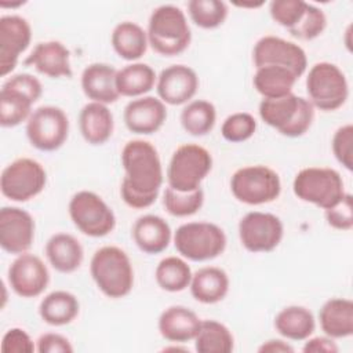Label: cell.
Wrapping results in <instances>:
<instances>
[{"instance_id":"30bf717a","label":"cell","mask_w":353,"mask_h":353,"mask_svg":"<svg viewBox=\"0 0 353 353\" xmlns=\"http://www.w3.org/2000/svg\"><path fill=\"white\" fill-rule=\"evenodd\" d=\"M68 210L73 225L88 237H105L116 226L113 210L94 192L80 190L74 193Z\"/></svg>"},{"instance_id":"b9f144b4","label":"cell","mask_w":353,"mask_h":353,"mask_svg":"<svg viewBox=\"0 0 353 353\" xmlns=\"http://www.w3.org/2000/svg\"><path fill=\"white\" fill-rule=\"evenodd\" d=\"M332 153L336 159V161L345 167L347 171L353 170V154H352V146H353V125L345 124L341 125L332 137Z\"/></svg>"},{"instance_id":"9c48e42d","label":"cell","mask_w":353,"mask_h":353,"mask_svg":"<svg viewBox=\"0 0 353 353\" xmlns=\"http://www.w3.org/2000/svg\"><path fill=\"white\" fill-rule=\"evenodd\" d=\"M230 190L240 203L261 205L272 203L280 196L281 181L279 174L268 165H247L232 175Z\"/></svg>"},{"instance_id":"277c9868","label":"cell","mask_w":353,"mask_h":353,"mask_svg":"<svg viewBox=\"0 0 353 353\" xmlns=\"http://www.w3.org/2000/svg\"><path fill=\"white\" fill-rule=\"evenodd\" d=\"M258 112L262 121L288 138H298L306 134L314 120L313 105L309 99L294 92L281 98H263Z\"/></svg>"},{"instance_id":"484cf974","label":"cell","mask_w":353,"mask_h":353,"mask_svg":"<svg viewBox=\"0 0 353 353\" xmlns=\"http://www.w3.org/2000/svg\"><path fill=\"white\" fill-rule=\"evenodd\" d=\"M46 256L57 272L69 274L81 266L84 250L74 236L55 233L46 243Z\"/></svg>"},{"instance_id":"4fadbf2b","label":"cell","mask_w":353,"mask_h":353,"mask_svg":"<svg viewBox=\"0 0 353 353\" xmlns=\"http://www.w3.org/2000/svg\"><path fill=\"white\" fill-rule=\"evenodd\" d=\"M284 236L281 219L270 212L251 211L239 222V239L250 252H270L279 247Z\"/></svg>"},{"instance_id":"3957f363","label":"cell","mask_w":353,"mask_h":353,"mask_svg":"<svg viewBox=\"0 0 353 353\" xmlns=\"http://www.w3.org/2000/svg\"><path fill=\"white\" fill-rule=\"evenodd\" d=\"M146 34L149 46L163 57L182 54L192 41V32L185 12L172 4H163L153 10Z\"/></svg>"},{"instance_id":"f35d334b","label":"cell","mask_w":353,"mask_h":353,"mask_svg":"<svg viewBox=\"0 0 353 353\" xmlns=\"http://www.w3.org/2000/svg\"><path fill=\"white\" fill-rule=\"evenodd\" d=\"M256 131V120L247 112H237L229 114L221 127L222 137L232 143L248 141Z\"/></svg>"},{"instance_id":"8992f818","label":"cell","mask_w":353,"mask_h":353,"mask_svg":"<svg viewBox=\"0 0 353 353\" xmlns=\"http://www.w3.org/2000/svg\"><path fill=\"white\" fill-rule=\"evenodd\" d=\"M176 251L193 262H205L218 258L226 248V234L212 222H188L174 234Z\"/></svg>"},{"instance_id":"5bb4252c","label":"cell","mask_w":353,"mask_h":353,"mask_svg":"<svg viewBox=\"0 0 353 353\" xmlns=\"http://www.w3.org/2000/svg\"><path fill=\"white\" fill-rule=\"evenodd\" d=\"M252 62L255 69L262 66H280L291 70L298 79L307 69V57L305 50L294 41L277 37H261L252 50Z\"/></svg>"},{"instance_id":"5b68a950","label":"cell","mask_w":353,"mask_h":353,"mask_svg":"<svg viewBox=\"0 0 353 353\" xmlns=\"http://www.w3.org/2000/svg\"><path fill=\"white\" fill-rule=\"evenodd\" d=\"M292 190L299 200L324 211L338 204L346 193L341 174L330 167L302 168L294 178Z\"/></svg>"},{"instance_id":"e0dca14e","label":"cell","mask_w":353,"mask_h":353,"mask_svg":"<svg viewBox=\"0 0 353 353\" xmlns=\"http://www.w3.org/2000/svg\"><path fill=\"white\" fill-rule=\"evenodd\" d=\"M34 219L19 208L6 205L0 210V245L12 255L28 252L34 240Z\"/></svg>"},{"instance_id":"e575fe53","label":"cell","mask_w":353,"mask_h":353,"mask_svg":"<svg viewBox=\"0 0 353 353\" xmlns=\"http://www.w3.org/2000/svg\"><path fill=\"white\" fill-rule=\"evenodd\" d=\"M215 121L216 109L205 99L190 101L181 112V125L192 137H204L210 134Z\"/></svg>"},{"instance_id":"74e56055","label":"cell","mask_w":353,"mask_h":353,"mask_svg":"<svg viewBox=\"0 0 353 353\" xmlns=\"http://www.w3.org/2000/svg\"><path fill=\"white\" fill-rule=\"evenodd\" d=\"M163 204L165 211L172 216H190L203 207L204 192L201 188L193 192H178L168 186L163 193Z\"/></svg>"},{"instance_id":"f546056e","label":"cell","mask_w":353,"mask_h":353,"mask_svg":"<svg viewBox=\"0 0 353 353\" xmlns=\"http://www.w3.org/2000/svg\"><path fill=\"white\" fill-rule=\"evenodd\" d=\"M114 52L125 61H138L148 50V34L142 26L135 22L124 21L114 26L110 37Z\"/></svg>"},{"instance_id":"7dc6e473","label":"cell","mask_w":353,"mask_h":353,"mask_svg":"<svg viewBox=\"0 0 353 353\" xmlns=\"http://www.w3.org/2000/svg\"><path fill=\"white\" fill-rule=\"evenodd\" d=\"M302 350L305 353H336L339 347L330 336H313L307 338Z\"/></svg>"},{"instance_id":"52a82bcc","label":"cell","mask_w":353,"mask_h":353,"mask_svg":"<svg viewBox=\"0 0 353 353\" xmlns=\"http://www.w3.org/2000/svg\"><path fill=\"white\" fill-rule=\"evenodd\" d=\"M212 168L211 153L197 143L178 146L167 167L168 186L178 192H193L201 188V182Z\"/></svg>"},{"instance_id":"ffe728a7","label":"cell","mask_w":353,"mask_h":353,"mask_svg":"<svg viewBox=\"0 0 353 353\" xmlns=\"http://www.w3.org/2000/svg\"><path fill=\"white\" fill-rule=\"evenodd\" d=\"M23 63L51 79H69L73 76L70 51L58 40L37 43L33 51L25 58Z\"/></svg>"},{"instance_id":"c3c4849f","label":"cell","mask_w":353,"mask_h":353,"mask_svg":"<svg viewBox=\"0 0 353 353\" xmlns=\"http://www.w3.org/2000/svg\"><path fill=\"white\" fill-rule=\"evenodd\" d=\"M258 352H261V353H291V352H294V347L283 339H269L258 347Z\"/></svg>"},{"instance_id":"bcb514c9","label":"cell","mask_w":353,"mask_h":353,"mask_svg":"<svg viewBox=\"0 0 353 353\" xmlns=\"http://www.w3.org/2000/svg\"><path fill=\"white\" fill-rule=\"evenodd\" d=\"M36 350L40 353H72L73 346L66 336L57 332H46L39 336Z\"/></svg>"},{"instance_id":"60d3db41","label":"cell","mask_w":353,"mask_h":353,"mask_svg":"<svg viewBox=\"0 0 353 353\" xmlns=\"http://www.w3.org/2000/svg\"><path fill=\"white\" fill-rule=\"evenodd\" d=\"M307 3L302 0H273L269 6L272 19L285 28L292 29L303 17Z\"/></svg>"},{"instance_id":"8fae6325","label":"cell","mask_w":353,"mask_h":353,"mask_svg":"<svg viewBox=\"0 0 353 353\" xmlns=\"http://www.w3.org/2000/svg\"><path fill=\"white\" fill-rule=\"evenodd\" d=\"M47 183L44 167L29 157H19L4 167L0 176V190L11 201L25 203L39 196Z\"/></svg>"},{"instance_id":"ab89813d","label":"cell","mask_w":353,"mask_h":353,"mask_svg":"<svg viewBox=\"0 0 353 353\" xmlns=\"http://www.w3.org/2000/svg\"><path fill=\"white\" fill-rule=\"evenodd\" d=\"M327 28V17L324 11L313 4L306 6L305 14L301 21L290 29V34L298 40L309 41L317 39Z\"/></svg>"},{"instance_id":"603a6c76","label":"cell","mask_w":353,"mask_h":353,"mask_svg":"<svg viewBox=\"0 0 353 353\" xmlns=\"http://www.w3.org/2000/svg\"><path fill=\"white\" fill-rule=\"evenodd\" d=\"M131 234L137 247L148 255H156L167 250L172 237L167 221L153 214L139 216L132 226Z\"/></svg>"},{"instance_id":"4316f807","label":"cell","mask_w":353,"mask_h":353,"mask_svg":"<svg viewBox=\"0 0 353 353\" xmlns=\"http://www.w3.org/2000/svg\"><path fill=\"white\" fill-rule=\"evenodd\" d=\"M321 331L332 338L342 339L353 334V302L347 298H331L319 310Z\"/></svg>"},{"instance_id":"83f0119b","label":"cell","mask_w":353,"mask_h":353,"mask_svg":"<svg viewBox=\"0 0 353 353\" xmlns=\"http://www.w3.org/2000/svg\"><path fill=\"white\" fill-rule=\"evenodd\" d=\"M79 312L80 302L77 296L63 290L47 294L39 305V314L41 320L52 327L70 324L79 316Z\"/></svg>"},{"instance_id":"2e32d148","label":"cell","mask_w":353,"mask_h":353,"mask_svg":"<svg viewBox=\"0 0 353 353\" xmlns=\"http://www.w3.org/2000/svg\"><path fill=\"white\" fill-rule=\"evenodd\" d=\"M32 41L30 23L19 15L0 18V76L6 77L18 65L19 57Z\"/></svg>"},{"instance_id":"f6af8a7d","label":"cell","mask_w":353,"mask_h":353,"mask_svg":"<svg viewBox=\"0 0 353 353\" xmlns=\"http://www.w3.org/2000/svg\"><path fill=\"white\" fill-rule=\"evenodd\" d=\"M3 85L25 94L33 102H37L43 94V85H41L40 80L29 73L14 74L10 79H7Z\"/></svg>"},{"instance_id":"4dcf8cb0","label":"cell","mask_w":353,"mask_h":353,"mask_svg":"<svg viewBox=\"0 0 353 353\" xmlns=\"http://www.w3.org/2000/svg\"><path fill=\"white\" fill-rule=\"evenodd\" d=\"M156 81V72L152 66L143 62L128 63L116 73V88L121 97H143L154 87Z\"/></svg>"},{"instance_id":"8d00e7d4","label":"cell","mask_w":353,"mask_h":353,"mask_svg":"<svg viewBox=\"0 0 353 353\" xmlns=\"http://www.w3.org/2000/svg\"><path fill=\"white\" fill-rule=\"evenodd\" d=\"M188 12L192 22L201 29H215L223 25L228 18L229 8L221 0H190Z\"/></svg>"},{"instance_id":"d6986e66","label":"cell","mask_w":353,"mask_h":353,"mask_svg":"<svg viewBox=\"0 0 353 353\" xmlns=\"http://www.w3.org/2000/svg\"><path fill=\"white\" fill-rule=\"evenodd\" d=\"M123 120L130 132L138 135H152L157 132L167 120L165 103L150 95H143L130 101L123 113Z\"/></svg>"},{"instance_id":"ac0fdd59","label":"cell","mask_w":353,"mask_h":353,"mask_svg":"<svg viewBox=\"0 0 353 353\" xmlns=\"http://www.w3.org/2000/svg\"><path fill=\"white\" fill-rule=\"evenodd\" d=\"M197 73L186 65H171L160 72L156 81L159 99L171 106L188 103L199 90Z\"/></svg>"},{"instance_id":"7402d4cb","label":"cell","mask_w":353,"mask_h":353,"mask_svg":"<svg viewBox=\"0 0 353 353\" xmlns=\"http://www.w3.org/2000/svg\"><path fill=\"white\" fill-rule=\"evenodd\" d=\"M117 70L103 62L90 63L81 73V90L91 102H99L103 105L114 103L119 99L116 88Z\"/></svg>"},{"instance_id":"1f68e13d","label":"cell","mask_w":353,"mask_h":353,"mask_svg":"<svg viewBox=\"0 0 353 353\" xmlns=\"http://www.w3.org/2000/svg\"><path fill=\"white\" fill-rule=\"evenodd\" d=\"M296 80L298 77L285 68L262 66L255 70L252 84L265 99H273L291 94Z\"/></svg>"},{"instance_id":"d590c367","label":"cell","mask_w":353,"mask_h":353,"mask_svg":"<svg viewBox=\"0 0 353 353\" xmlns=\"http://www.w3.org/2000/svg\"><path fill=\"white\" fill-rule=\"evenodd\" d=\"M34 102L25 94L1 85L0 91V125L4 128H12L28 119L32 114V105Z\"/></svg>"},{"instance_id":"f1b7e54d","label":"cell","mask_w":353,"mask_h":353,"mask_svg":"<svg viewBox=\"0 0 353 353\" xmlns=\"http://www.w3.org/2000/svg\"><path fill=\"white\" fill-rule=\"evenodd\" d=\"M276 331L290 341H306L316 328L313 313L299 305L283 307L274 317Z\"/></svg>"},{"instance_id":"cb8c5ba5","label":"cell","mask_w":353,"mask_h":353,"mask_svg":"<svg viewBox=\"0 0 353 353\" xmlns=\"http://www.w3.org/2000/svg\"><path fill=\"white\" fill-rule=\"evenodd\" d=\"M79 128L84 141L98 146L108 142L114 130V120L108 105L99 102L85 103L79 114Z\"/></svg>"},{"instance_id":"7bdbcfd3","label":"cell","mask_w":353,"mask_h":353,"mask_svg":"<svg viewBox=\"0 0 353 353\" xmlns=\"http://www.w3.org/2000/svg\"><path fill=\"white\" fill-rule=\"evenodd\" d=\"M325 221L336 230H350L353 228V197L350 193H345L338 204L325 210Z\"/></svg>"},{"instance_id":"6da1fadb","label":"cell","mask_w":353,"mask_h":353,"mask_svg":"<svg viewBox=\"0 0 353 353\" xmlns=\"http://www.w3.org/2000/svg\"><path fill=\"white\" fill-rule=\"evenodd\" d=\"M124 178L120 186L123 201L135 210L150 207L163 185V167L157 149L143 139L128 141L121 150Z\"/></svg>"},{"instance_id":"681fc988","label":"cell","mask_w":353,"mask_h":353,"mask_svg":"<svg viewBox=\"0 0 353 353\" xmlns=\"http://www.w3.org/2000/svg\"><path fill=\"white\" fill-rule=\"evenodd\" d=\"M23 3L22 1H19V3H17V4H14V3H11V4H6V3H0V7H11V8H15V7H19V6H22Z\"/></svg>"},{"instance_id":"7c38bea8","label":"cell","mask_w":353,"mask_h":353,"mask_svg":"<svg viewBox=\"0 0 353 353\" xmlns=\"http://www.w3.org/2000/svg\"><path fill=\"white\" fill-rule=\"evenodd\" d=\"M68 135L69 119L58 106H40L32 112L26 121L28 141L37 150H58L66 142Z\"/></svg>"},{"instance_id":"9a60e30c","label":"cell","mask_w":353,"mask_h":353,"mask_svg":"<svg viewBox=\"0 0 353 353\" xmlns=\"http://www.w3.org/2000/svg\"><path fill=\"white\" fill-rule=\"evenodd\" d=\"M10 288L21 298L41 295L50 283V272L37 255L23 252L17 255L7 273Z\"/></svg>"},{"instance_id":"d6a6232c","label":"cell","mask_w":353,"mask_h":353,"mask_svg":"<svg viewBox=\"0 0 353 353\" xmlns=\"http://www.w3.org/2000/svg\"><path fill=\"white\" fill-rule=\"evenodd\" d=\"M194 349L199 353H230L234 338L230 330L216 320H201L196 335Z\"/></svg>"},{"instance_id":"d4e9b609","label":"cell","mask_w":353,"mask_h":353,"mask_svg":"<svg viewBox=\"0 0 353 353\" xmlns=\"http://www.w3.org/2000/svg\"><path fill=\"white\" fill-rule=\"evenodd\" d=\"M229 276L216 266H204L192 274L190 294L204 305H214L225 299L229 292Z\"/></svg>"},{"instance_id":"44dd1931","label":"cell","mask_w":353,"mask_h":353,"mask_svg":"<svg viewBox=\"0 0 353 353\" xmlns=\"http://www.w3.org/2000/svg\"><path fill=\"white\" fill-rule=\"evenodd\" d=\"M200 324L201 320L192 309L182 305H174L161 312L157 328L165 341L172 343H186L196 338Z\"/></svg>"},{"instance_id":"836d02e7","label":"cell","mask_w":353,"mask_h":353,"mask_svg":"<svg viewBox=\"0 0 353 353\" xmlns=\"http://www.w3.org/2000/svg\"><path fill=\"white\" fill-rule=\"evenodd\" d=\"M192 270L188 262L179 256L163 258L154 270L157 285L167 292H181L190 285Z\"/></svg>"},{"instance_id":"7a4b0ae2","label":"cell","mask_w":353,"mask_h":353,"mask_svg":"<svg viewBox=\"0 0 353 353\" xmlns=\"http://www.w3.org/2000/svg\"><path fill=\"white\" fill-rule=\"evenodd\" d=\"M90 273L98 290L110 299L124 298L132 291V263L120 247L105 245L98 248L91 258Z\"/></svg>"},{"instance_id":"ee69618b","label":"cell","mask_w":353,"mask_h":353,"mask_svg":"<svg viewBox=\"0 0 353 353\" xmlns=\"http://www.w3.org/2000/svg\"><path fill=\"white\" fill-rule=\"evenodd\" d=\"M36 350L33 339L22 328H10L1 339V352L4 353H32Z\"/></svg>"},{"instance_id":"ba28073f","label":"cell","mask_w":353,"mask_h":353,"mask_svg":"<svg viewBox=\"0 0 353 353\" xmlns=\"http://www.w3.org/2000/svg\"><path fill=\"white\" fill-rule=\"evenodd\" d=\"M306 92L313 108L334 112L345 105L349 84L345 73L335 63L317 62L306 76Z\"/></svg>"}]
</instances>
